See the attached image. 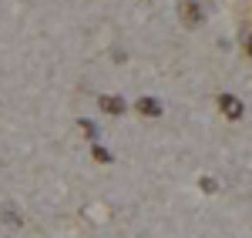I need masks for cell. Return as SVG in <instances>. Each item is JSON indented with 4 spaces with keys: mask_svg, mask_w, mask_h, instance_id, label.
<instances>
[{
    "mask_svg": "<svg viewBox=\"0 0 252 238\" xmlns=\"http://www.w3.org/2000/svg\"><path fill=\"white\" fill-rule=\"evenodd\" d=\"M178 14H182V20H185L189 27H192V24H202V7H198V3H192V0H182Z\"/></svg>",
    "mask_w": 252,
    "mask_h": 238,
    "instance_id": "cell-2",
    "label": "cell"
},
{
    "mask_svg": "<svg viewBox=\"0 0 252 238\" xmlns=\"http://www.w3.org/2000/svg\"><path fill=\"white\" fill-rule=\"evenodd\" d=\"M138 111L148 114V118H158V114H161V104H158L155 98H141V101H138Z\"/></svg>",
    "mask_w": 252,
    "mask_h": 238,
    "instance_id": "cell-3",
    "label": "cell"
},
{
    "mask_svg": "<svg viewBox=\"0 0 252 238\" xmlns=\"http://www.w3.org/2000/svg\"><path fill=\"white\" fill-rule=\"evenodd\" d=\"M246 51H249V54H252V37H249V40H246Z\"/></svg>",
    "mask_w": 252,
    "mask_h": 238,
    "instance_id": "cell-7",
    "label": "cell"
},
{
    "mask_svg": "<svg viewBox=\"0 0 252 238\" xmlns=\"http://www.w3.org/2000/svg\"><path fill=\"white\" fill-rule=\"evenodd\" d=\"M101 111H108V114H121V111H125V101H121V98H101Z\"/></svg>",
    "mask_w": 252,
    "mask_h": 238,
    "instance_id": "cell-4",
    "label": "cell"
},
{
    "mask_svg": "<svg viewBox=\"0 0 252 238\" xmlns=\"http://www.w3.org/2000/svg\"><path fill=\"white\" fill-rule=\"evenodd\" d=\"M219 107H222V114H225V118H242V101L235 98V94H222V98H219Z\"/></svg>",
    "mask_w": 252,
    "mask_h": 238,
    "instance_id": "cell-1",
    "label": "cell"
},
{
    "mask_svg": "<svg viewBox=\"0 0 252 238\" xmlns=\"http://www.w3.org/2000/svg\"><path fill=\"white\" fill-rule=\"evenodd\" d=\"M91 155H94L97 161H111V155H108V151H104V148H94V151H91Z\"/></svg>",
    "mask_w": 252,
    "mask_h": 238,
    "instance_id": "cell-6",
    "label": "cell"
},
{
    "mask_svg": "<svg viewBox=\"0 0 252 238\" xmlns=\"http://www.w3.org/2000/svg\"><path fill=\"white\" fill-rule=\"evenodd\" d=\"M81 131H84L88 138H94V134H97V128H94V124H91V121H81Z\"/></svg>",
    "mask_w": 252,
    "mask_h": 238,
    "instance_id": "cell-5",
    "label": "cell"
}]
</instances>
